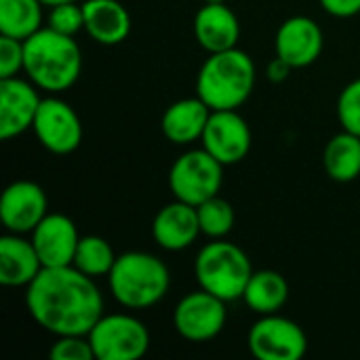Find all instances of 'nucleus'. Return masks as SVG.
<instances>
[{"instance_id":"19","label":"nucleus","mask_w":360,"mask_h":360,"mask_svg":"<svg viewBox=\"0 0 360 360\" xmlns=\"http://www.w3.org/2000/svg\"><path fill=\"white\" fill-rule=\"evenodd\" d=\"M40 255L32 238L6 232L0 238V283L4 287H27L42 272Z\"/></svg>"},{"instance_id":"32","label":"nucleus","mask_w":360,"mask_h":360,"mask_svg":"<svg viewBox=\"0 0 360 360\" xmlns=\"http://www.w3.org/2000/svg\"><path fill=\"white\" fill-rule=\"evenodd\" d=\"M44 6H55V4H61V2H76V0H42Z\"/></svg>"},{"instance_id":"26","label":"nucleus","mask_w":360,"mask_h":360,"mask_svg":"<svg viewBox=\"0 0 360 360\" xmlns=\"http://www.w3.org/2000/svg\"><path fill=\"white\" fill-rule=\"evenodd\" d=\"M46 23L51 30L65 34V36H76L80 30H84V8L78 2H61L51 6Z\"/></svg>"},{"instance_id":"20","label":"nucleus","mask_w":360,"mask_h":360,"mask_svg":"<svg viewBox=\"0 0 360 360\" xmlns=\"http://www.w3.org/2000/svg\"><path fill=\"white\" fill-rule=\"evenodd\" d=\"M211 112L213 110L198 95L179 99L171 103L162 114V120H160L162 135L175 146H190L202 139Z\"/></svg>"},{"instance_id":"7","label":"nucleus","mask_w":360,"mask_h":360,"mask_svg":"<svg viewBox=\"0 0 360 360\" xmlns=\"http://www.w3.org/2000/svg\"><path fill=\"white\" fill-rule=\"evenodd\" d=\"M95 360H139L150 350L148 327L131 314H103L89 331Z\"/></svg>"},{"instance_id":"28","label":"nucleus","mask_w":360,"mask_h":360,"mask_svg":"<svg viewBox=\"0 0 360 360\" xmlns=\"http://www.w3.org/2000/svg\"><path fill=\"white\" fill-rule=\"evenodd\" d=\"M49 356L53 360H95V352L89 335H59Z\"/></svg>"},{"instance_id":"24","label":"nucleus","mask_w":360,"mask_h":360,"mask_svg":"<svg viewBox=\"0 0 360 360\" xmlns=\"http://www.w3.org/2000/svg\"><path fill=\"white\" fill-rule=\"evenodd\" d=\"M114 264H116V253L105 238L95 236V234L80 236L74 264H72L74 268H78L82 274L91 278H99V276H108Z\"/></svg>"},{"instance_id":"9","label":"nucleus","mask_w":360,"mask_h":360,"mask_svg":"<svg viewBox=\"0 0 360 360\" xmlns=\"http://www.w3.org/2000/svg\"><path fill=\"white\" fill-rule=\"evenodd\" d=\"M226 304L228 302L205 289L188 293L173 310L175 331L188 342H209L217 338L228 321Z\"/></svg>"},{"instance_id":"1","label":"nucleus","mask_w":360,"mask_h":360,"mask_svg":"<svg viewBox=\"0 0 360 360\" xmlns=\"http://www.w3.org/2000/svg\"><path fill=\"white\" fill-rule=\"evenodd\" d=\"M30 316L55 338L89 335L103 316V297L95 278L74 266L42 268L25 287Z\"/></svg>"},{"instance_id":"11","label":"nucleus","mask_w":360,"mask_h":360,"mask_svg":"<svg viewBox=\"0 0 360 360\" xmlns=\"http://www.w3.org/2000/svg\"><path fill=\"white\" fill-rule=\"evenodd\" d=\"M200 141L213 158L230 167L247 158L253 146V133L238 110H213Z\"/></svg>"},{"instance_id":"23","label":"nucleus","mask_w":360,"mask_h":360,"mask_svg":"<svg viewBox=\"0 0 360 360\" xmlns=\"http://www.w3.org/2000/svg\"><path fill=\"white\" fill-rule=\"evenodd\" d=\"M42 0H0V34L27 40L42 27Z\"/></svg>"},{"instance_id":"15","label":"nucleus","mask_w":360,"mask_h":360,"mask_svg":"<svg viewBox=\"0 0 360 360\" xmlns=\"http://www.w3.org/2000/svg\"><path fill=\"white\" fill-rule=\"evenodd\" d=\"M32 243L44 268L72 266L80 243L76 224L63 213H46L32 230Z\"/></svg>"},{"instance_id":"10","label":"nucleus","mask_w":360,"mask_h":360,"mask_svg":"<svg viewBox=\"0 0 360 360\" xmlns=\"http://www.w3.org/2000/svg\"><path fill=\"white\" fill-rule=\"evenodd\" d=\"M34 133L44 150L57 156L72 154L82 143V122L76 110L59 99V97H44L36 120H34Z\"/></svg>"},{"instance_id":"5","label":"nucleus","mask_w":360,"mask_h":360,"mask_svg":"<svg viewBox=\"0 0 360 360\" xmlns=\"http://www.w3.org/2000/svg\"><path fill=\"white\" fill-rule=\"evenodd\" d=\"M253 266L249 255L234 243L213 238L205 245L194 262V276L200 289L217 295L224 302L243 300Z\"/></svg>"},{"instance_id":"2","label":"nucleus","mask_w":360,"mask_h":360,"mask_svg":"<svg viewBox=\"0 0 360 360\" xmlns=\"http://www.w3.org/2000/svg\"><path fill=\"white\" fill-rule=\"evenodd\" d=\"M23 72L40 91L63 93L82 74V51L74 36L59 34L46 25L23 40Z\"/></svg>"},{"instance_id":"22","label":"nucleus","mask_w":360,"mask_h":360,"mask_svg":"<svg viewBox=\"0 0 360 360\" xmlns=\"http://www.w3.org/2000/svg\"><path fill=\"white\" fill-rule=\"evenodd\" d=\"M323 165H325L327 175L333 181H340V184L354 181L360 175L359 135H354L350 131H342V133L333 135L325 146Z\"/></svg>"},{"instance_id":"18","label":"nucleus","mask_w":360,"mask_h":360,"mask_svg":"<svg viewBox=\"0 0 360 360\" xmlns=\"http://www.w3.org/2000/svg\"><path fill=\"white\" fill-rule=\"evenodd\" d=\"M84 32L101 46H116L131 34V15L120 0H84Z\"/></svg>"},{"instance_id":"13","label":"nucleus","mask_w":360,"mask_h":360,"mask_svg":"<svg viewBox=\"0 0 360 360\" xmlns=\"http://www.w3.org/2000/svg\"><path fill=\"white\" fill-rule=\"evenodd\" d=\"M49 213V200L44 190L27 179L13 181L4 188L0 198V219L6 232L32 234V230Z\"/></svg>"},{"instance_id":"30","label":"nucleus","mask_w":360,"mask_h":360,"mask_svg":"<svg viewBox=\"0 0 360 360\" xmlns=\"http://www.w3.org/2000/svg\"><path fill=\"white\" fill-rule=\"evenodd\" d=\"M319 2L325 8V13H329L331 17L348 19L360 13V0H319Z\"/></svg>"},{"instance_id":"6","label":"nucleus","mask_w":360,"mask_h":360,"mask_svg":"<svg viewBox=\"0 0 360 360\" xmlns=\"http://www.w3.org/2000/svg\"><path fill=\"white\" fill-rule=\"evenodd\" d=\"M224 186V165L205 148L184 152L169 171V188L177 200L202 205L219 194Z\"/></svg>"},{"instance_id":"25","label":"nucleus","mask_w":360,"mask_h":360,"mask_svg":"<svg viewBox=\"0 0 360 360\" xmlns=\"http://www.w3.org/2000/svg\"><path fill=\"white\" fill-rule=\"evenodd\" d=\"M196 211H198L200 232L209 238H226L236 224L234 207L219 194L198 205Z\"/></svg>"},{"instance_id":"21","label":"nucleus","mask_w":360,"mask_h":360,"mask_svg":"<svg viewBox=\"0 0 360 360\" xmlns=\"http://www.w3.org/2000/svg\"><path fill=\"white\" fill-rule=\"evenodd\" d=\"M243 302L251 312L259 316L278 314L289 302V283L281 272L257 270L249 278Z\"/></svg>"},{"instance_id":"16","label":"nucleus","mask_w":360,"mask_h":360,"mask_svg":"<svg viewBox=\"0 0 360 360\" xmlns=\"http://www.w3.org/2000/svg\"><path fill=\"white\" fill-rule=\"evenodd\" d=\"M200 234L196 207L177 198L165 205L152 221V236L165 251H184L192 247Z\"/></svg>"},{"instance_id":"4","label":"nucleus","mask_w":360,"mask_h":360,"mask_svg":"<svg viewBox=\"0 0 360 360\" xmlns=\"http://www.w3.org/2000/svg\"><path fill=\"white\" fill-rule=\"evenodd\" d=\"M112 297L129 310H146L165 300L171 289L169 266L146 251H127L116 257L108 274Z\"/></svg>"},{"instance_id":"27","label":"nucleus","mask_w":360,"mask_h":360,"mask_svg":"<svg viewBox=\"0 0 360 360\" xmlns=\"http://www.w3.org/2000/svg\"><path fill=\"white\" fill-rule=\"evenodd\" d=\"M338 118L344 131L360 137V76L344 86L338 97Z\"/></svg>"},{"instance_id":"17","label":"nucleus","mask_w":360,"mask_h":360,"mask_svg":"<svg viewBox=\"0 0 360 360\" xmlns=\"http://www.w3.org/2000/svg\"><path fill=\"white\" fill-rule=\"evenodd\" d=\"M194 38L207 53L238 46L240 21L226 2H205L194 17Z\"/></svg>"},{"instance_id":"31","label":"nucleus","mask_w":360,"mask_h":360,"mask_svg":"<svg viewBox=\"0 0 360 360\" xmlns=\"http://www.w3.org/2000/svg\"><path fill=\"white\" fill-rule=\"evenodd\" d=\"M291 65L285 61V59H281V57H274L270 63H268V68H266V76H268V80L270 82H285L287 78H289V74H291Z\"/></svg>"},{"instance_id":"14","label":"nucleus","mask_w":360,"mask_h":360,"mask_svg":"<svg viewBox=\"0 0 360 360\" xmlns=\"http://www.w3.org/2000/svg\"><path fill=\"white\" fill-rule=\"evenodd\" d=\"M325 46L321 25L306 15H293L281 23L274 38L276 57L285 59L293 70L312 65Z\"/></svg>"},{"instance_id":"12","label":"nucleus","mask_w":360,"mask_h":360,"mask_svg":"<svg viewBox=\"0 0 360 360\" xmlns=\"http://www.w3.org/2000/svg\"><path fill=\"white\" fill-rule=\"evenodd\" d=\"M42 97L27 78H0V139L8 141L34 127Z\"/></svg>"},{"instance_id":"3","label":"nucleus","mask_w":360,"mask_h":360,"mask_svg":"<svg viewBox=\"0 0 360 360\" xmlns=\"http://www.w3.org/2000/svg\"><path fill=\"white\" fill-rule=\"evenodd\" d=\"M257 70L247 51L209 53L196 76V95L211 110H238L253 93Z\"/></svg>"},{"instance_id":"8","label":"nucleus","mask_w":360,"mask_h":360,"mask_svg":"<svg viewBox=\"0 0 360 360\" xmlns=\"http://www.w3.org/2000/svg\"><path fill=\"white\" fill-rule=\"evenodd\" d=\"M247 346L257 360H300L308 352V335L295 321L266 314L251 327Z\"/></svg>"},{"instance_id":"29","label":"nucleus","mask_w":360,"mask_h":360,"mask_svg":"<svg viewBox=\"0 0 360 360\" xmlns=\"http://www.w3.org/2000/svg\"><path fill=\"white\" fill-rule=\"evenodd\" d=\"M23 40L0 34V78H13L23 72Z\"/></svg>"},{"instance_id":"33","label":"nucleus","mask_w":360,"mask_h":360,"mask_svg":"<svg viewBox=\"0 0 360 360\" xmlns=\"http://www.w3.org/2000/svg\"><path fill=\"white\" fill-rule=\"evenodd\" d=\"M202 2H226V0H202Z\"/></svg>"}]
</instances>
